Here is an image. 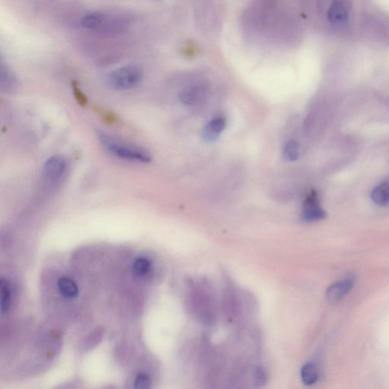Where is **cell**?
<instances>
[{"instance_id":"obj_1","label":"cell","mask_w":389,"mask_h":389,"mask_svg":"<svg viewBox=\"0 0 389 389\" xmlns=\"http://www.w3.org/2000/svg\"><path fill=\"white\" fill-rule=\"evenodd\" d=\"M81 26L95 34L104 37H116L128 31L131 26L129 16L110 11H95L81 18Z\"/></svg>"},{"instance_id":"obj_2","label":"cell","mask_w":389,"mask_h":389,"mask_svg":"<svg viewBox=\"0 0 389 389\" xmlns=\"http://www.w3.org/2000/svg\"><path fill=\"white\" fill-rule=\"evenodd\" d=\"M98 139L109 153L119 158L142 163H148L151 160V154L146 150L125 145L104 132H98Z\"/></svg>"},{"instance_id":"obj_3","label":"cell","mask_w":389,"mask_h":389,"mask_svg":"<svg viewBox=\"0 0 389 389\" xmlns=\"http://www.w3.org/2000/svg\"><path fill=\"white\" fill-rule=\"evenodd\" d=\"M143 78V71L135 65H127L109 72L105 83L109 89L125 91L136 87Z\"/></svg>"},{"instance_id":"obj_4","label":"cell","mask_w":389,"mask_h":389,"mask_svg":"<svg viewBox=\"0 0 389 389\" xmlns=\"http://www.w3.org/2000/svg\"><path fill=\"white\" fill-rule=\"evenodd\" d=\"M326 213L319 205V198L316 192H312L304 202L302 218L305 222H313L324 219Z\"/></svg>"},{"instance_id":"obj_5","label":"cell","mask_w":389,"mask_h":389,"mask_svg":"<svg viewBox=\"0 0 389 389\" xmlns=\"http://www.w3.org/2000/svg\"><path fill=\"white\" fill-rule=\"evenodd\" d=\"M66 160L62 156H53L44 166V177L49 181H57L66 170Z\"/></svg>"},{"instance_id":"obj_6","label":"cell","mask_w":389,"mask_h":389,"mask_svg":"<svg viewBox=\"0 0 389 389\" xmlns=\"http://www.w3.org/2000/svg\"><path fill=\"white\" fill-rule=\"evenodd\" d=\"M351 10V0H333L328 12V17L333 24L344 22Z\"/></svg>"},{"instance_id":"obj_7","label":"cell","mask_w":389,"mask_h":389,"mask_svg":"<svg viewBox=\"0 0 389 389\" xmlns=\"http://www.w3.org/2000/svg\"><path fill=\"white\" fill-rule=\"evenodd\" d=\"M354 278L351 277L330 286L326 292V297L328 302L336 304L342 298L344 297L354 287Z\"/></svg>"},{"instance_id":"obj_8","label":"cell","mask_w":389,"mask_h":389,"mask_svg":"<svg viewBox=\"0 0 389 389\" xmlns=\"http://www.w3.org/2000/svg\"><path fill=\"white\" fill-rule=\"evenodd\" d=\"M206 94L207 90L204 86H193L184 89L180 94V100L185 105H195L203 101Z\"/></svg>"},{"instance_id":"obj_9","label":"cell","mask_w":389,"mask_h":389,"mask_svg":"<svg viewBox=\"0 0 389 389\" xmlns=\"http://www.w3.org/2000/svg\"><path fill=\"white\" fill-rule=\"evenodd\" d=\"M226 126V121L223 118L213 119L207 124L203 129L202 137L208 142H214L220 136Z\"/></svg>"},{"instance_id":"obj_10","label":"cell","mask_w":389,"mask_h":389,"mask_svg":"<svg viewBox=\"0 0 389 389\" xmlns=\"http://www.w3.org/2000/svg\"><path fill=\"white\" fill-rule=\"evenodd\" d=\"M18 80L12 69L1 61L0 65V86L3 91L9 92L16 89Z\"/></svg>"},{"instance_id":"obj_11","label":"cell","mask_w":389,"mask_h":389,"mask_svg":"<svg viewBox=\"0 0 389 389\" xmlns=\"http://www.w3.org/2000/svg\"><path fill=\"white\" fill-rule=\"evenodd\" d=\"M57 285L59 291L63 297L66 299H75L78 297L79 293L78 285L69 277L65 276L59 278Z\"/></svg>"},{"instance_id":"obj_12","label":"cell","mask_w":389,"mask_h":389,"mask_svg":"<svg viewBox=\"0 0 389 389\" xmlns=\"http://www.w3.org/2000/svg\"><path fill=\"white\" fill-rule=\"evenodd\" d=\"M0 304L2 315L7 314L11 308L12 290L10 281L4 277L0 280Z\"/></svg>"},{"instance_id":"obj_13","label":"cell","mask_w":389,"mask_h":389,"mask_svg":"<svg viewBox=\"0 0 389 389\" xmlns=\"http://www.w3.org/2000/svg\"><path fill=\"white\" fill-rule=\"evenodd\" d=\"M374 203L379 206H384L389 203V180L383 182L377 186L371 193Z\"/></svg>"},{"instance_id":"obj_14","label":"cell","mask_w":389,"mask_h":389,"mask_svg":"<svg viewBox=\"0 0 389 389\" xmlns=\"http://www.w3.org/2000/svg\"><path fill=\"white\" fill-rule=\"evenodd\" d=\"M151 262L145 257H139L133 264V272L136 276L142 278L148 275L151 270Z\"/></svg>"},{"instance_id":"obj_15","label":"cell","mask_w":389,"mask_h":389,"mask_svg":"<svg viewBox=\"0 0 389 389\" xmlns=\"http://www.w3.org/2000/svg\"><path fill=\"white\" fill-rule=\"evenodd\" d=\"M301 378L304 384L307 385L314 384L318 379L317 369L313 364H306L301 369Z\"/></svg>"},{"instance_id":"obj_16","label":"cell","mask_w":389,"mask_h":389,"mask_svg":"<svg viewBox=\"0 0 389 389\" xmlns=\"http://www.w3.org/2000/svg\"><path fill=\"white\" fill-rule=\"evenodd\" d=\"M299 154V146L297 142L295 141H290L284 147L283 157L286 161L293 162L297 160Z\"/></svg>"},{"instance_id":"obj_17","label":"cell","mask_w":389,"mask_h":389,"mask_svg":"<svg viewBox=\"0 0 389 389\" xmlns=\"http://www.w3.org/2000/svg\"><path fill=\"white\" fill-rule=\"evenodd\" d=\"M96 111L99 113L100 116L102 118L103 120L110 125H116L119 122V118L113 112L109 110L108 109L103 108V107H96Z\"/></svg>"},{"instance_id":"obj_18","label":"cell","mask_w":389,"mask_h":389,"mask_svg":"<svg viewBox=\"0 0 389 389\" xmlns=\"http://www.w3.org/2000/svg\"><path fill=\"white\" fill-rule=\"evenodd\" d=\"M151 378L145 373H140L136 376L134 381L135 388L147 389L151 387Z\"/></svg>"},{"instance_id":"obj_19","label":"cell","mask_w":389,"mask_h":389,"mask_svg":"<svg viewBox=\"0 0 389 389\" xmlns=\"http://www.w3.org/2000/svg\"><path fill=\"white\" fill-rule=\"evenodd\" d=\"M72 89H73L74 96H75V100H76L78 104L81 107H86L88 104H89V100H88L87 96L80 89L78 83L75 82V81L72 82Z\"/></svg>"},{"instance_id":"obj_20","label":"cell","mask_w":389,"mask_h":389,"mask_svg":"<svg viewBox=\"0 0 389 389\" xmlns=\"http://www.w3.org/2000/svg\"><path fill=\"white\" fill-rule=\"evenodd\" d=\"M266 375L264 369L258 367L255 369V382L258 384H264L266 382Z\"/></svg>"}]
</instances>
